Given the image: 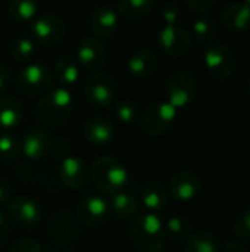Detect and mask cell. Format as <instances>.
Here are the masks:
<instances>
[{"mask_svg":"<svg viewBox=\"0 0 250 252\" xmlns=\"http://www.w3.org/2000/svg\"><path fill=\"white\" fill-rule=\"evenodd\" d=\"M128 238L131 245L140 252H162L167 247L165 226L153 213L133 219Z\"/></svg>","mask_w":250,"mask_h":252,"instance_id":"1","label":"cell"},{"mask_svg":"<svg viewBox=\"0 0 250 252\" xmlns=\"http://www.w3.org/2000/svg\"><path fill=\"white\" fill-rule=\"evenodd\" d=\"M90 177L96 189L103 195H115L121 192L128 180V170L113 157L97 158L90 168Z\"/></svg>","mask_w":250,"mask_h":252,"instance_id":"2","label":"cell"},{"mask_svg":"<svg viewBox=\"0 0 250 252\" xmlns=\"http://www.w3.org/2000/svg\"><path fill=\"white\" fill-rule=\"evenodd\" d=\"M74 112V97L65 87L55 89L41 96L37 103V120L46 127H57L69 120Z\"/></svg>","mask_w":250,"mask_h":252,"instance_id":"3","label":"cell"},{"mask_svg":"<svg viewBox=\"0 0 250 252\" xmlns=\"http://www.w3.org/2000/svg\"><path fill=\"white\" fill-rule=\"evenodd\" d=\"M177 111L178 109L174 108L169 102L150 103L139 118L141 131L150 137L164 136L172 128L177 120Z\"/></svg>","mask_w":250,"mask_h":252,"instance_id":"4","label":"cell"},{"mask_svg":"<svg viewBox=\"0 0 250 252\" xmlns=\"http://www.w3.org/2000/svg\"><path fill=\"white\" fill-rule=\"evenodd\" d=\"M203 63L212 78L225 80L236 72L237 58L228 46L217 43L206 47L203 53Z\"/></svg>","mask_w":250,"mask_h":252,"instance_id":"5","label":"cell"},{"mask_svg":"<svg viewBox=\"0 0 250 252\" xmlns=\"http://www.w3.org/2000/svg\"><path fill=\"white\" fill-rule=\"evenodd\" d=\"M199 93V83L197 78L189 71H178L171 75L167 83V97L168 102L177 108L189 106Z\"/></svg>","mask_w":250,"mask_h":252,"instance_id":"6","label":"cell"},{"mask_svg":"<svg viewBox=\"0 0 250 252\" xmlns=\"http://www.w3.org/2000/svg\"><path fill=\"white\" fill-rule=\"evenodd\" d=\"M29 31L34 41L43 46H56L66 35V24L55 13H43L32 19Z\"/></svg>","mask_w":250,"mask_h":252,"instance_id":"7","label":"cell"},{"mask_svg":"<svg viewBox=\"0 0 250 252\" xmlns=\"http://www.w3.org/2000/svg\"><path fill=\"white\" fill-rule=\"evenodd\" d=\"M75 216L84 227L97 229L108 223L111 216V205L100 195H87L77 204Z\"/></svg>","mask_w":250,"mask_h":252,"instance_id":"8","label":"cell"},{"mask_svg":"<svg viewBox=\"0 0 250 252\" xmlns=\"http://www.w3.org/2000/svg\"><path fill=\"white\" fill-rule=\"evenodd\" d=\"M84 94L91 106L108 108L113 105L116 97L115 81L106 72H94L84 83Z\"/></svg>","mask_w":250,"mask_h":252,"instance_id":"9","label":"cell"},{"mask_svg":"<svg viewBox=\"0 0 250 252\" xmlns=\"http://www.w3.org/2000/svg\"><path fill=\"white\" fill-rule=\"evenodd\" d=\"M9 220L21 229H34L43 219V210L37 199L28 195L15 196L7 207Z\"/></svg>","mask_w":250,"mask_h":252,"instance_id":"10","label":"cell"},{"mask_svg":"<svg viewBox=\"0 0 250 252\" xmlns=\"http://www.w3.org/2000/svg\"><path fill=\"white\" fill-rule=\"evenodd\" d=\"M52 71L43 63H31L25 66L16 77V89L25 96H37L52 86Z\"/></svg>","mask_w":250,"mask_h":252,"instance_id":"11","label":"cell"},{"mask_svg":"<svg viewBox=\"0 0 250 252\" xmlns=\"http://www.w3.org/2000/svg\"><path fill=\"white\" fill-rule=\"evenodd\" d=\"M158 47L168 56L180 58L190 52L192 35L178 25H164L156 37Z\"/></svg>","mask_w":250,"mask_h":252,"instance_id":"12","label":"cell"},{"mask_svg":"<svg viewBox=\"0 0 250 252\" xmlns=\"http://www.w3.org/2000/svg\"><path fill=\"white\" fill-rule=\"evenodd\" d=\"M203 183L199 174L190 170H183L175 173L169 179V195L181 202H189L196 199L202 192Z\"/></svg>","mask_w":250,"mask_h":252,"instance_id":"13","label":"cell"},{"mask_svg":"<svg viewBox=\"0 0 250 252\" xmlns=\"http://www.w3.org/2000/svg\"><path fill=\"white\" fill-rule=\"evenodd\" d=\"M77 62L88 71H97L106 61V47L97 37H85L77 44Z\"/></svg>","mask_w":250,"mask_h":252,"instance_id":"14","label":"cell"},{"mask_svg":"<svg viewBox=\"0 0 250 252\" xmlns=\"http://www.w3.org/2000/svg\"><path fill=\"white\" fill-rule=\"evenodd\" d=\"M88 168L83 158L80 157H65L59 167L60 183L72 190H78L85 186L88 179Z\"/></svg>","mask_w":250,"mask_h":252,"instance_id":"15","label":"cell"},{"mask_svg":"<svg viewBox=\"0 0 250 252\" xmlns=\"http://www.w3.org/2000/svg\"><path fill=\"white\" fill-rule=\"evenodd\" d=\"M52 145H53V139L46 130L31 128L25 133L21 142V152L27 158L37 161L49 155V152L52 151Z\"/></svg>","mask_w":250,"mask_h":252,"instance_id":"16","label":"cell"},{"mask_svg":"<svg viewBox=\"0 0 250 252\" xmlns=\"http://www.w3.org/2000/svg\"><path fill=\"white\" fill-rule=\"evenodd\" d=\"M83 133H84L85 140L90 145L106 146L108 143L112 142L113 134H115V128H113V124L106 117L96 115V117H90L84 123Z\"/></svg>","mask_w":250,"mask_h":252,"instance_id":"17","label":"cell"},{"mask_svg":"<svg viewBox=\"0 0 250 252\" xmlns=\"http://www.w3.org/2000/svg\"><path fill=\"white\" fill-rule=\"evenodd\" d=\"M222 25L234 32H243L250 30V6L245 1H233L221 10Z\"/></svg>","mask_w":250,"mask_h":252,"instance_id":"18","label":"cell"},{"mask_svg":"<svg viewBox=\"0 0 250 252\" xmlns=\"http://www.w3.org/2000/svg\"><path fill=\"white\" fill-rule=\"evenodd\" d=\"M118 13L109 6H99L90 18V28L97 38H108L118 30Z\"/></svg>","mask_w":250,"mask_h":252,"instance_id":"19","label":"cell"},{"mask_svg":"<svg viewBox=\"0 0 250 252\" xmlns=\"http://www.w3.org/2000/svg\"><path fill=\"white\" fill-rule=\"evenodd\" d=\"M158 66V58L150 49H139L130 58L127 68L131 75L137 78H146L155 72Z\"/></svg>","mask_w":250,"mask_h":252,"instance_id":"20","label":"cell"},{"mask_svg":"<svg viewBox=\"0 0 250 252\" xmlns=\"http://www.w3.org/2000/svg\"><path fill=\"white\" fill-rule=\"evenodd\" d=\"M141 202L149 213H162L168 205V192L159 182H149L141 188Z\"/></svg>","mask_w":250,"mask_h":252,"instance_id":"21","label":"cell"},{"mask_svg":"<svg viewBox=\"0 0 250 252\" xmlns=\"http://www.w3.org/2000/svg\"><path fill=\"white\" fill-rule=\"evenodd\" d=\"M24 120V106L13 96H0V127L10 130Z\"/></svg>","mask_w":250,"mask_h":252,"instance_id":"22","label":"cell"},{"mask_svg":"<svg viewBox=\"0 0 250 252\" xmlns=\"http://www.w3.org/2000/svg\"><path fill=\"white\" fill-rule=\"evenodd\" d=\"M109 205H111V211L113 213V216L121 220L134 219L140 210V204L137 198L131 192H124V190L112 195V201Z\"/></svg>","mask_w":250,"mask_h":252,"instance_id":"23","label":"cell"},{"mask_svg":"<svg viewBox=\"0 0 250 252\" xmlns=\"http://www.w3.org/2000/svg\"><path fill=\"white\" fill-rule=\"evenodd\" d=\"M155 7V0H118L119 15L128 21H141L147 18Z\"/></svg>","mask_w":250,"mask_h":252,"instance_id":"24","label":"cell"},{"mask_svg":"<svg viewBox=\"0 0 250 252\" xmlns=\"http://www.w3.org/2000/svg\"><path fill=\"white\" fill-rule=\"evenodd\" d=\"M183 252H221V241L217 235L202 230L186 241Z\"/></svg>","mask_w":250,"mask_h":252,"instance_id":"25","label":"cell"},{"mask_svg":"<svg viewBox=\"0 0 250 252\" xmlns=\"http://www.w3.org/2000/svg\"><path fill=\"white\" fill-rule=\"evenodd\" d=\"M55 74L57 81L62 84V87H71L75 86L80 80V68L78 62L72 59L71 56H62L55 63Z\"/></svg>","mask_w":250,"mask_h":252,"instance_id":"26","label":"cell"},{"mask_svg":"<svg viewBox=\"0 0 250 252\" xmlns=\"http://www.w3.org/2000/svg\"><path fill=\"white\" fill-rule=\"evenodd\" d=\"M37 0H7V12L16 22H29L37 16Z\"/></svg>","mask_w":250,"mask_h":252,"instance_id":"27","label":"cell"},{"mask_svg":"<svg viewBox=\"0 0 250 252\" xmlns=\"http://www.w3.org/2000/svg\"><path fill=\"white\" fill-rule=\"evenodd\" d=\"M167 238H171L174 242H186L193 235V226L192 223L181 216H174L164 223Z\"/></svg>","mask_w":250,"mask_h":252,"instance_id":"28","label":"cell"},{"mask_svg":"<svg viewBox=\"0 0 250 252\" xmlns=\"http://www.w3.org/2000/svg\"><path fill=\"white\" fill-rule=\"evenodd\" d=\"M35 53V43L34 38L25 34L18 35L10 47V55L16 62H28L32 59Z\"/></svg>","mask_w":250,"mask_h":252,"instance_id":"29","label":"cell"},{"mask_svg":"<svg viewBox=\"0 0 250 252\" xmlns=\"http://www.w3.org/2000/svg\"><path fill=\"white\" fill-rule=\"evenodd\" d=\"M113 114L124 124H134L140 118L137 103L130 99H121L118 102H113Z\"/></svg>","mask_w":250,"mask_h":252,"instance_id":"30","label":"cell"},{"mask_svg":"<svg viewBox=\"0 0 250 252\" xmlns=\"http://www.w3.org/2000/svg\"><path fill=\"white\" fill-rule=\"evenodd\" d=\"M217 22L212 16H200L193 24V35L199 43H209L217 34Z\"/></svg>","mask_w":250,"mask_h":252,"instance_id":"31","label":"cell"},{"mask_svg":"<svg viewBox=\"0 0 250 252\" xmlns=\"http://www.w3.org/2000/svg\"><path fill=\"white\" fill-rule=\"evenodd\" d=\"M21 154V142L13 134H1L0 136V158L4 161H10L18 158Z\"/></svg>","mask_w":250,"mask_h":252,"instance_id":"32","label":"cell"},{"mask_svg":"<svg viewBox=\"0 0 250 252\" xmlns=\"http://www.w3.org/2000/svg\"><path fill=\"white\" fill-rule=\"evenodd\" d=\"M234 233L240 241L250 242V207L246 208L234 221Z\"/></svg>","mask_w":250,"mask_h":252,"instance_id":"33","label":"cell"},{"mask_svg":"<svg viewBox=\"0 0 250 252\" xmlns=\"http://www.w3.org/2000/svg\"><path fill=\"white\" fill-rule=\"evenodd\" d=\"M180 16H181L180 6L174 1H167L161 9V19L164 25H177Z\"/></svg>","mask_w":250,"mask_h":252,"instance_id":"34","label":"cell"},{"mask_svg":"<svg viewBox=\"0 0 250 252\" xmlns=\"http://www.w3.org/2000/svg\"><path fill=\"white\" fill-rule=\"evenodd\" d=\"M7 252H44L43 247L38 241L31 239V238H24L15 241Z\"/></svg>","mask_w":250,"mask_h":252,"instance_id":"35","label":"cell"},{"mask_svg":"<svg viewBox=\"0 0 250 252\" xmlns=\"http://www.w3.org/2000/svg\"><path fill=\"white\" fill-rule=\"evenodd\" d=\"M187 4L192 10L203 13L211 10L217 4V0H187Z\"/></svg>","mask_w":250,"mask_h":252,"instance_id":"36","label":"cell"},{"mask_svg":"<svg viewBox=\"0 0 250 252\" xmlns=\"http://www.w3.org/2000/svg\"><path fill=\"white\" fill-rule=\"evenodd\" d=\"M10 196H12V186L10 183L0 177V207L6 205L9 201H10Z\"/></svg>","mask_w":250,"mask_h":252,"instance_id":"37","label":"cell"},{"mask_svg":"<svg viewBox=\"0 0 250 252\" xmlns=\"http://www.w3.org/2000/svg\"><path fill=\"white\" fill-rule=\"evenodd\" d=\"M9 86H10V72L7 66L0 62V96L6 93Z\"/></svg>","mask_w":250,"mask_h":252,"instance_id":"38","label":"cell"},{"mask_svg":"<svg viewBox=\"0 0 250 252\" xmlns=\"http://www.w3.org/2000/svg\"><path fill=\"white\" fill-rule=\"evenodd\" d=\"M7 238H9V220L0 211V247L7 241Z\"/></svg>","mask_w":250,"mask_h":252,"instance_id":"39","label":"cell"},{"mask_svg":"<svg viewBox=\"0 0 250 252\" xmlns=\"http://www.w3.org/2000/svg\"><path fill=\"white\" fill-rule=\"evenodd\" d=\"M224 252H248V248L242 244V242H237V241H231L227 244Z\"/></svg>","mask_w":250,"mask_h":252,"instance_id":"40","label":"cell"},{"mask_svg":"<svg viewBox=\"0 0 250 252\" xmlns=\"http://www.w3.org/2000/svg\"><path fill=\"white\" fill-rule=\"evenodd\" d=\"M243 1H245L246 4H249V6H250V0H243Z\"/></svg>","mask_w":250,"mask_h":252,"instance_id":"41","label":"cell"},{"mask_svg":"<svg viewBox=\"0 0 250 252\" xmlns=\"http://www.w3.org/2000/svg\"><path fill=\"white\" fill-rule=\"evenodd\" d=\"M249 94H250V81H249Z\"/></svg>","mask_w":250,"mask_h":252,"instance_id":"42","label":"cell"}]
</instances>
